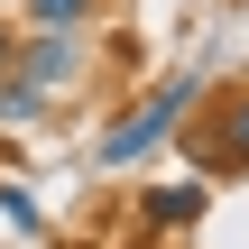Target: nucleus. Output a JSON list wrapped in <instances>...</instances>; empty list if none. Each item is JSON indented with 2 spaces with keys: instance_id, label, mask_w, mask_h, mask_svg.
<instances>
[{
  "instance_id": "obj_1",
  "label": "nucleus",
  "mask_w": 249,
  "mask_h": 249,
  "mask_svg": "<svg viewBox=\"0 0 249 249\" xmlns=\"http://www.w3.org/2000/svg\"><path fill=\"white\" fill-rule=\"evenodd\" d=\"M194 102H203V92H194V74L157 83V92H148L129 120H111V129H102V166H139V157H148V148H157V139H166V129L194 111Z\"/></svg>"
},
{
  "instance_id": "obj_2",
  "label": "nucleus",
  "mask_w": 249,
  "mask_h": 249,
  "mask_svg": "<svg viewBox=\"0 0 249 249\" xmlns=\"http://www.w3.org/2000/svg\"><path fill=\"white\" fill-rule=\"evenodd\" d=\"M9 65H18L28 83H65V74L83 65V46H74V28H37L28 46H9Z\"/></svg>"
},
{
  "instance_id": "obj_3",
  "label": "nucleus",
  "mask_w": 249,
  "mask_h": 249,
  "mask_svg": "<svg viewBox=\"0 0 249 249\" xmlns=\"http://www.w3.org/2000/svg\"><path fill=\"white\" fill-rule=\"evenodd\" d=\"M213 166H249V92H222L213 102Z\"/></svg>"
},
{
  "instance_id": "obj_4",
  "label": "nucleus",
  "mask_w": 249,
  "mask_h": 249,
  "mask_svg": "<svg viewBox=\"0 0 249 249\" xmlns=\"http://www.w3.org/2000/svg\"><path fill=\"white\" fill-rule=\"evenodd\" d=\"M148 222H157V231L203 222V185H157V194H148Z\"/></svg>"
},
{
  "instance_id": "obj_5",
  "label": "nucleus",
  "mask_w": 249,
  "mask_h": 249,
  "mask_svg": "<svg viewBox=\"0 0 249 249\" xmlns=\"http://www.w3.org/2000/svg\"><path fill=\"white\" fill-rule=\"evenodd\" d=\"M46 111V83H28L18 65H0V120H37Z\"/></svg>"
},
{
  "instance_id": "obj_6",
  "label": "nucleus",
  "mask_w": 249,
  "mask_h": 249,
  "mask_svg": "<svg viewBox=\"0 0 249 249\" xmlns=\"http://www.w3.org/2000/svg\"><path fill=\"white\" fill-rule=\"evenodd\" d=\"M102 0H28V28H83Z\"/></svg>"
},
{
  "instance_id": "obj_7",
  "label": "nucleus",
  "mask_w": 249,
  "mask_h": 249,
  "mask_svg": "<svg viewBox=\"0 0 249 249\" xmlns=\"http://www.w3.org/2000/svg\"><path fill=\"white\" fill-rule=\"evenodd\" d=\"M0 213H9V222H18V231H37V203H28V194H18V185H0Z\"/></svg>"
},
{
  "instance_id": "obj_8",
  "label": "nucleus",
  "mask_w": 249,
  "mask_h": 249,
  "mask_svg": "<svg viewBox=\"0 0 249 249\" xmlns=\"http://www.w3.org/2000/svg\"><path fill=\"white\" fill-rule=\"evenodd\" d=\"M0 65H9V28H0Z\"/></svg>"
}]
</instances>
